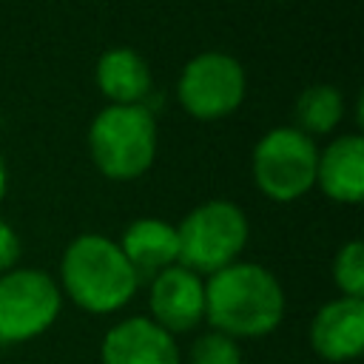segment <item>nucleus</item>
<instances>
[{
	"label": "nucleus",
	"instance_id": "nucleus-1",
	"mask_svg": "<svg viewBox=\"0 0 364 364\" xmlns=\"http://www.w3.org/2000/svg\"><path fill=\"white\" fill-rule=\"evenodd\" d=\"M205 318L230 338H262L284 318V290L267 267L233 262L208 276Z\"/></svg>",
	"mask_w": 364,
	"mask_h": 364
},
{
	"label": "nucleus",
	"instance_id": "nucleus-2",
	"mask_svg": "<svg viewBox=\"0 0 364 364\" xmlns=\"http://www.w3.org/2000/svg\"><path fill=\"white\" fill-rule=\"evenodd\" d=\"M60 282L77 307L97 316L125 307L139 287V276L119 245L102 233H82L65 247Z\"/></svg>",
	"mask_w": 364,
	"mask_h": 364
},
{
	"label": "nucleus",
	"instance_id": "nucleus-3",
	"mask_svg": "<svg viewBox=\"0 0 364 364\" xmlns=\"http://www.w3.org/2000/svg\"><path fill=\"white\" fill-rule=\"evenodd\" d=\"M88 151L102 176L128 182L156 156V119L148 105H105L88 128Z\"/></svg>",
	"mask_w": 364,
	"mask_h": 364
},
{
	"label": "nucleus",
	"instance_id": "nucleus-4",
	"mask_svg": "<svg viewBox=\"0 0 364 364\" xmlns=\"http://www.w3.org/2000/svg\"><path fill=\"white\" fill-rule=\"evenodd\" d=\"M247 236H250V225L236 202L228 199L202 202L176 225L179 264L199 276H210L239 262Z\"/></svg>",
	"mask_w": 364,
	"mask_h": 364
},
{
	"label": "nucleus",
	"instance_id": "nucleus-5",
	"mask_svg": "<svg viewBox=\"0 0 364 364\" xmlns=\"http://www.w3.org/2000/svg\"><path fill=\"white\" fill-rule=\"evenodd\" d=\"M318 148L296 125L270 128L253 148V179L273 202H293L316 185Z\"/></svg>",
	"mask_w": 364,
	"mask_h": 364
},
{
	"label": "nucleus",
	"instance_id": "nucleus-6",
	"mask_svg": "<svg viewBox=\"0 0 364 364\" xmlns=\"http://www.w3.org/2000/svg\"><path fill=\"white\" fill-rule=\"evenodd\" d=\"M60 284L34 267L0 273V344H20L43 336L60 316Z\"/></svg>",
	"mask_w": 364,
	"mask_h": 364
},
{
	"label": "nucleus",
	"instance_id": "nucleus-7",
	"mask_svg": "<svg viewBox=\"0 0 364 364\" xmlns=\"http://www.w3.org/2000/svg\"><path fill=\"white\" fill-rule=\"evenodd\" d=\"M247 77L236 57L225 51H202L179 74L176 97L193 119H222L245 100Z\"/></svg>",
	"mask_w": 364,
	"mask_h": 364
},
{
	"label": "nucleus",
	"instance_id": "nucleus-8",
	"mask_svg": "<svg viewBox=\"0 0 364 364\" xmlns=\"http://www.w3.org/2000/svg\"><path fill=\"white\" fill-rule=\"evenodd\" d=\"M151 321H156L171 336L193 330L205 318V282L199 273L171 264L151 279L148 290Z\"/></svg>",
	"mask_w": 364,
	"mask_h": 364
},
{
	"label": "nucleus",
	"instance_id": "nucleus-9",
	"mask_svg": "<svg viewBox=\"0 0 364 364\" xmlns=\"http://www.w3.org/2000/svg\"><path fill=\"white\" fill-rule=\"evenodd\" d=\"M102 364H182L176 336L148 316H131L114 324L100 344Z\"/></svg>",
	"mask_w": 364,
	"mask_h": 364
},
{
	"label": "nucleus",
	"instance_id": "nucleus-10",
	"mask_svg": "<svg viewBox=\"0 0 364 364\" xmlns=\"http://www.w3.org/2000/svg\"><path fill=\"white\" fill-rule=\"evenodd\" d=\"M310 347L327 361H353L364 350V299L338 296L310 321Z\"/></svg>",
	"mask_w": 364,
	"mask_h": 364
},
{
	"label": "nucleus",
	"instance_id": "nucleus-11",
	"mask_svg": "<svg viewBox=\"0 0 364 364\" xmlns=\"http://www.w3.org/2000/svg\"><path fill=\"white\" fill-rule=\"evenodd\" d=\"M316 182L330 199L341 205L361 202L364 196V139L358 134L336 136L318 154Z\"/></svg>",
	"mask_w": 364,
	"mask_h": 364
},
{
	"label": "nucleus",
	"instance_id": "nucleus-12",
	"mask_svg": "<svg viewBox=\"0 0 364 364\" xmlns=\"http://www.w3.org/2000/svg\"><path fill=\"white\" fill-rule=\"evenodd\" d=\"M136 276H156L159 270L179 264V239H176V225L154 216L134 219L122 239L117 242Z\"/></svg>",
	"mask_w": 364,
	"mask_h": 364
},
{
	"label": "nucleus",
	"instance_id": "nucleus-13",
	"mask_svg": "<svg viewBox=\"0 0 364 364\" xmlns=\"http://www.w3.org/2000/svg\"><path fill=\"white\" fill-rule=\"evenodd\" d=\"M94 77L111 105H145L151 94V68L128 46H114L102 51Z\"/></svg>",
	"mask_w": 364,
	"mask_h": 364
},
{
	"label": "nucleus",
	"instance_id": "nucleus-14",
	"mask_svg": "<svg viewBox=\"0 0 364 364\" xmlns=\"http://www.w3.org/2000/svg\"><path fill=\"white\" fill-rule=\"evenodd\" d=\"M293 114H296V122H299L296 128L313 139L318 134H330L341 122L344 97L330 82H313L299 94Z\"/></svg>",
	"mask_w": 364,
	"mask_h": 364
},
{
	"label": "nucleus",
	"instance_id": "nucleus-15",
	"mask_svg": "<svg viewBox=\"0 0 364 364\" xmlns=\"http://www.w3.org/2000/svg\"><path fill=\"white\" fill-rule=\"evenodd\" d=\"M333 282L341 290V296L364 299V242L361 239L341 245V250L333 259Z\"/></svg>",
	"mask_w": 364,
	"mask_h": 364
},
{
	"label": "nucleus",
	"instance_id": "nucleus-16",
	"mask_svg": "<svg viewBox=\"0 0 364 364\" xmlns=\"http://www.w3.org/2000/svg\"><path fill=\"white\" fill-rule=\"evenodd\" d=\"M191 364H242V350L236 338L208 330L191 344Z\"/></svg>",
	"mask_w": 364,
	"mask_h": 364
},
{
	"label": "nucleus",
	"instance_id": "nucleus-17",
	"mask_svg": "<svg viewBox=\"0 0 364 364\" xmlns=\"http://www.w3.org/2000/svg\"><path fill=\"white\" fill-rule=\"evenodd\" d=\"M20 253H23V245H20L17 230L6 219H0V273L14 270L20 262Z\"/></svg>",
	"mask_w": 364,
	"mask_h": 364
},
{
	"label": "nucleus",
	"instance_id": "nucleus-18",
	"mask_svg": "<svg viewBox=\"0 0 364 364\" xmlns=\"http://www.w3.org/2000/svg\"><path fill=\"white\" fill-rule=\"evenodd\" d=\"M6 188H9V171H6V159H3V154H0V202H3V196H6Z\"/></svg>",
	"mask_w": 364,
	"mask_h": 364
}]
</instances>
